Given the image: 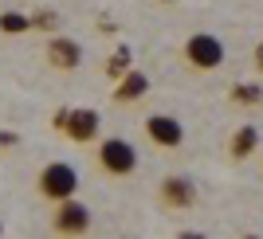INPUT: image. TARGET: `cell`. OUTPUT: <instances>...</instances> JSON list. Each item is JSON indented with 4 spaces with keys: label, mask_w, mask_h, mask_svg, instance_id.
<instances>
[{
    "label": "cell",
    "mask_w": 263,
    "mask_h": 239,
    "mask_svg": "<svg viewBox=\"0 0 263 239\" xmlns=\"http://www.w3.org/2000/svg\"><path fill=\"white\" fill-rule=\"evenodd\" d=\"M181 59H185L189 71H197V75H209V71H220L224 67V59H228V47H224V39L212 32H193L181 44Z\"/></svg>",
    "instance_id": "cell-1"
},
{
    "label": "cell",
    "mask_w": 263,
    "mask_h": 239,
    "mask_svg": "<svg viewBox=\"0 0 263 239\" xmlns=\"http://www.w3.org/2000/svg\"><path fill=\"white\" fill-rule=\"evenodd\" d=\"M35 192L44 196L47 204H59L67 196H79V169L71 161H47L35 176Z\"/></svg>",
    "instance_id": "cell-2"
},
{
    "label": "cell",
    "mask_w": 263,
    "mask_h": 239,
    "mask_svg": "<svg viewBox=\"0 0 263 239\" xmlns=\"http://www.w3.org/2000/svg\"><path fill=\"white\" fill-rule=\"evenodd\" d=\"M95 161H99V169L106 176H134L138 173V145L134 142H126V137H102L99 142V149H95Z\"/></svg>",
    "instance_id": "cell-3"
},
{
    "label": "cell",
    "mask_w": 263,
    "mask_h": 239,
    "mask_svg": "<svg viewBox=\"0 0 263 239\" xmlns=\"http://www.w3.org/2000/svg\"><path fill=\"white\" fill-rule=\"evenodd\" d=\"M95 216L79 196H67L59 204H51V231L55 235H90Z\"/></svg>",
    "instance_id": "cell-4"
},
{
    "label": "cell",
    "mask_w": 263,
    "mask_h": 239,
    "mask_svg": "<svg viewBox=\"0 0 263 239\" xmlns=\"http://www.w3.org/2000/svg\"><path fill=\"white\" fill-rule=\"evenodd\" d=\"M142 126H145L149 145H157V149H181L185 145V122L177 114H149Z\"/></svg>",
    "instance_id": "cell-5"
},
{
    "label": "cell",
    "mask_w": 263,
    "mask_h": 239,
    "mask_svg": "<svg viewBox=\"0 0 263 239\" xmlns=\"http://www.w3.org/2000/svg\"><path fill=\"white\" fill-rule=\"evenodd\" d=\"M157 200H161V208H169V212H189V208L197 204V185L181 173H169L161 185H157Z\"/></svg>",
    "instance_id": "cell-6"
},
{
    "label": "cell",
    "mask_w": 263,
    "mask_h": 239,
    "mask_svg": "<svg viewBox=\"0 0 263 239\" xmlns=\"http://www.w3.org/2000/svg\"><path fill=\"white\" fill-rule=\"evenodd\" d=\"M44 55H47V67H51V71H63V75H71V71L83 67V44L71 39V35H51Z\"/></svg>",
    "instance_id": "cell-7"
},
{
    "label": "cell",
    "mask_w": 263,
    "mask_h": 239,
    "mask_svg": "<svg viewBox=\"0 0 263 239\" xmlns=\"http://www.w3.org/2000/svg\"><path fill=\"white\" fill-rule=\"evenodd\" d=\"M59 130L71 137V142H79V145H90L95 137H99V130H102V118H99V110H67V118L59 122Z\"/></svg>",
    "instance_id": "cell-8"
},
{
    "label": "cell",
    "mask_w": 263,
    "mask_h": 239,
    "mask_svg": "<svg viewBox=\"0 0 263 239\" xmlns=\"http://www.w3.org/2000/svg\"><path fill=\"white\" fill-rule=\"evenodd\" d=\"M149 94V75H145V71H126V75H118L114 78V102H118V106H134V102H142V98Z\"/></svg>",
    "instance_id": "cell-9"
},
{
    "label": "cell",
    "mask_w": 263,
    "mask_h": 239,
    "mask_svg": "<svg viewBox=\"0 0 263 239\" xmlns=\"http://www.w3.org/2000/svg\"><path fill=\"white\" fill-rule=\"evenodd\" d=\"M255 149H259V130H255V126H240V130L232 133V142H228L232 161H243V157H252Z\"/></svg>",
    "instance_id": "cell-10"
},
{
    "label": "cell",
    "mask_w": 263,
    "mask_h": 239,
    "mask_svg": "<svg viewBox=\"0 0 263 239\" xmlns=\"http://www.w3.org/2000/svg\"><path fill=\"white\" fill-rule=\"evenodd\" d=\"M32 32V16L24 12H0V35H24Z\"/></svg>",
    "instance_id": "cell-11"
},
{
    "label": "cell",
    "mask_w": 263,
    "mask_h": 239,
    "mask_svg": "<svg viewBox=\"0 0 263 239\" xmlns=\"http://www.w3.org/2000/svg\"><path fill=\"white\" fill-rule=\"evenodd\" d=\"M232 102H236V106H259L263 87L259 83H236V87H232Z\"/></svg>",
    "instance_id": "cell-12"
},
{
    "label": "cell",
    "mask_w": 263,
    "mask_h": 239,
    "mask_svg": "<svg viewBox=\"0 0 263 239\" xmlns=\"http://www.w3.org/2000/svg\"><path fill=\"white\" fill-rule=\"evenodd\" d=\"M126 71H130V51H126V47H122V51L114 55V59H110V78H118V75H126Z\"/></svg>",
    "instance_id": "cell-13"
},
{
    "label": "cell",
    "mask_w": 263,
    "mask_h": 239,
    "mask_svg": "<svg viewBox=\"0 0 263 239\" xmlns=\"http://www.w3.org/2000/svg\"><path fill=\"white\" fill-rule=\"evenodd\" d=\"M8 145H16V133H0V149H8Z\"/></svg>",
    "instance_id": "cell-14"
},
{
    "label": "cell",
    "mask_w": 263,
    "mask_h": 239,
    "mask_svg": "<svg viewBox=\"0 0 263 239\" xmlns=\"http://www.w3.org/2000/svg\"><path fill=\"white\" fill-rule=\"evenodd\" d=\"M255 67H259V71H263V44L255 47Z\"/></svg>",
    "instance_id": "cell-15"
},
{
    "label": "cell",
    "mask_w": 263,
    "mask_h": 239,
    "mask_svg": "<svg viewBox=\"0 0 263 239\" xmlns=\"http://www.w3.org/2000/svg\"><path fill=\"white\" fill-rule=\"evenodd\" d=\"M161 4H177V0H161Z\"/></svg>",
    "instance_id": "cell-16"
},
{
    "label": "cell",
    "mask_w": 263,
    "mask_h": 239,
    "mask_svg": "<svg viewBox=\"0 0 263 239\" xmlns=\"http://www.w3.org/2000/svg\"><path fill=\"white\" fill-rule=\"evenodd\" d=\"M0 235H4V224H0Z\"/></svg>",
    "instance_id": "cell-17"
}]
</instances>
